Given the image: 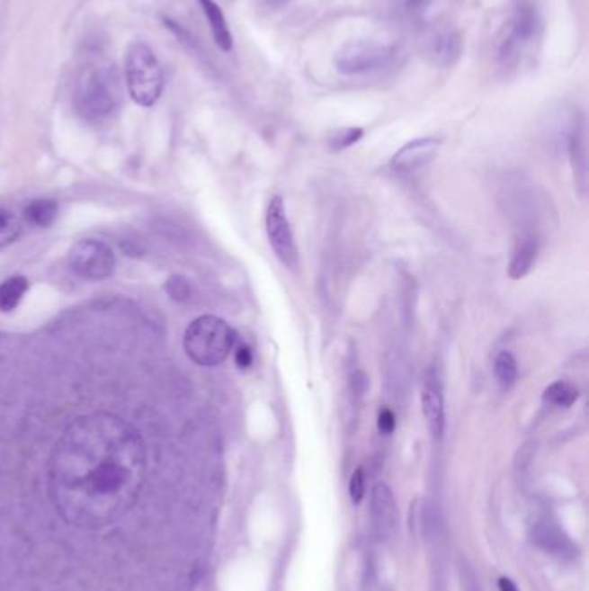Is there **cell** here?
<instances>
[{
    "instance_id": "cell-25",
    "label": "cell",
    "mask_w": 589,
    "mask_h": 591,
    "mask_svg": "<svg viewBox=\"0 0 589 591\" xmlns=\"http://www.w3.org/2000/svg\"><path fill=\"white\" fill-rule=\"evenodd\" d=\"M433 0H408L406 2V9L412 13V14H422L424 11H427V7L431 5Z\"/></svg>"
},
{
    "instance_id": "cell-15",
    "label": "cell",
    "mask_w": 589,
    "mask_h": 591,
    "mask_svg": "<svg viewBox=\"0 0 589 591\" xmlns=\"http://www.w3.org/2000/svg\"><path fill=\"white\" fill-rule=\"evenodd\" d=\"M28 291V281L24 277H11L0 284V311H11L20 305Z\"/></svg>"
},
{
    "instance_id": "cell-19",
    "label": "cell",
    "mask_w": 589,
    "mask_h": 591,
    "mask_svg": "<svg viewBox=\"0 0 589 591\" xmlns=\"http://www.w3.org/2000/svg\"><path fill=\"white\" fill-rule=\"evenodd\" d=\"M434 54H436L437 61L442 65L453 63L460 56L459 37L453 33L439 37L434 44Z\"/></svg>"
},
{
    "instance_id": "cell-20",
    "label": "cell",
    "mask_w": 589,
    "mask_h": 591,
    "mask_svg": "<svg viewBox=\"0 0 589 591\" xmlns=\"http://www.w3.org/2000/svg\"><path fill=\"white\" fill-rule=\"evenodd\" d=\"M166 292L168 296L174 300V301H178V303H183L191 298L192 294V287L189 284V281L182 275H174L166 281Z\"/></svg>"
},
{
    "instance_id": "cell-2",
    "label": "cell",
    "mask_w": 589,
    "mask_h": 591,
    "mask_svg": "<svg viewBox=\"0 0 589 591\" xmlns=\"http://www.w3.org/2000/svg\"><path fill=\"white\" fill-rule=\"evenodd\" d=\"M236 330L225 320L215 315H202L185 330L183 348L197 365L217 367L236 348Z\"/></svg>"
},
{
    "instance_id": "cell-13",
    "label": "cell",
    "mask_w": 589,
    "mask_h": 591,
    "mask_svg": "<svg viewBox=\"0 0 589 591\" xmlns=\"http://www.w3.org/2000/svg\"><path fill=\"white\" fill-rule=\"evenodd\" d=\"M579 398V390L567 381H557L549 384L543 393V401L557 408H570Z\"/></svg>"
},
{
    "instance_id": "cell-14",
    "label": "cell",
    "mask_w": 589,
    "mask_h": 591,
    "mask_svg": "<svg viewBox=\"0 0 589 591\" xmlns=\"http://www.w3.org/2000/svg\"><path fill=\"white\" fill-rule=\"evenodd\" d=\"M58 202L52 199H37L24 210V219L35 227H49L58 217Z\"/></svg>"
},
{
    "instance_id": "cell-12",
    "label": "cell",
    "mask_w": 589,
    "mask_h": 591,
    "mask_svg": "<svg viewBox=\"0 0 589 591\" xmlns=\"http://www.w3.org/2000/svg\"><path fill=\"white\" fill-rule=\"evenodd\" d=\"M199 4L202 7L206 20L210 22L215 44L219 45V50L230 52L234 47V39H232V31L228 28V22L225 20L221 7L215 0H199Z\"/></svg>"
},
{
    "instance_id": "cell-23",
    "label": "cell",
    "mask_w": 589,
    "mask_h": 591,
    "mask_svg": "<svg viewBox=\"0 0 589 591\" xmlns=\"http://www.w3.org/2000/svg\"><path fill=\"white\" fill-rule=\"evenodd\" d=\"M377 427L386 436L393 434L394 429H396V416L391 408H380L379 416H377Z\"/></svg>"
},
{
    "instance_id": "cell-4",
    "label": "cell",
    "mask_w": 589,
    "mask_h": 591,
    "mask_svg": "<svg viewBox=\"0 0 589 591\" xmlns=\"http://www.w3.org/2000/svg\"><path fill=\"white\" fill-rule=\"evenodd\" d=\"M71 270L85 281L110 279L116 266V256L106 242L84 239L69 251Z\"/></svg>"
},
{
    "instance_id": "cell-16",
    "label": "cell",
    "mask_w": 589,
    "mask_h": 591,
    "mask_svg": "<svg viewBox=\"0 0 589 591\" xmlns=\"http://www.w3.org/2000/svg\"><path fill=\"white\" fill-rule=\"evenodd\" d=\"M495 373H496V379L503 390H510L517 384L519 367H517V360L513 358V354L510 351L498 353V356L495 360Z\"/></svg>"
},
{
    "instance_id": "cell-22",
    "label": "cell",
    "mask_w": 589,
    "mask_h": 591,
    "mask_svg": "<svg viewBox=\"0 0 589 591\" xmlns=\"http://www.w3.org/2000/svg\"><path fill=\"white\" fill-rule=\"evenodd\" d=\"M350 497L351 502L354 505L360 504L365 497V470H363V467H358L351 476Z\"/></svg>"
},
{
    "instance_id": "cell-26",
    "label": "cell",
    "mask_w": 589,
    "mask_h": 591,
    "mask_svg": "<svg viewBox=\"0 0 589 591\" xmlns=\"http://www.w3.org/2000/svg\"><path fill=\"white\" fill-rule=\"evenodd\" d=\"M498 588H500V591H519V588L513 585V581L508 579V578H500Z\"/></svg>"
},
{
    "instance_id": "cell-8",
    "label": "cell",
    "mask_w": 589,
    "mask_h": 591,
    "mask_svg": "<svg viewBox=\"0 0 589 591\" xmlns=\"http://www.w3.org/2000/svg\"><path fill=\"white\" fill-rule=\"evenodd\" d=\"M538 28V13L531 2H521L515 11V18L512 22V35L503 45V59H512L517 56L521 45L529 42Z\"/></svg>"
},
{
    "instance_id": "cell-24",
    "label": "cell",
    "mask_w": 589,
    "mask_h": 591,
    "mask_svg": "<svg viewBox=\"0 0 589 591\" xmlns=\"http://www.w3.org/2000/svg\"><path fill=\"white\" fill-rule=\"evenodd\" d=\"M236 363L240 371H245L253 365V351L245 345H240L239 348L236 350Z\"/></svg>"
},
{
    "instance_id": "cell-3",
    "label": "cell",
    "mask_w": 589,
    "mask_h": 591,
    "mask_svg": "<svg viewBox=\"0 0 589 591\" xmlns=\"http://www.w3.org/2000/svg\"><path fill=\"white\" fill-rule=\"evenodd\" d=\"M127 87L133 103L153 108L165 88V75L153 49L146 42H131L125 58Z\"/></svg>"
},
{
    "instance_id": "cell-9",
    "label": "cell",
    "mask_w": 589,
    "mask_h": 591,
    "mask_svg": "<svg viewBox=\"0 0 589 591\" xmlns=\"http://www.w3.org/2000/svg\"><path fill=\"white\" fill-rule=\"evenodd\" d=\"M371 523L380 538H389L397 525V505L391 488L384 482L371 491Z\"/></svg>"
},
{
    "instance_id": "cell-6",
    "label": "cell",
    "mask_w": 589,
    "mask_h": 591,
    "mask_svg": "<svg viewBox=\"0 0 589 591\" xmlns=\"http://www.w3.org/2000/svg\"><path fill=\"white\" fill-rule=\"evenodd\" d=\"M389 59L391 50L388 47L358 40L343 45L334 58V65L343 75H361L384 67Z\"/></svg>"
},
{
    "instance_id": "cell-10",
    "label": "cell",
    "mask_w": 589,
    "mask_h": 591,
    "mask_svg": "<svg viewBox=\"0 0 589 591\" xmlns=\"http://www.w3.org/2000/svg\"><path fill=\"white\" fill-rule=\"evenodd\" d=\"M422 412L427 420L429 431L436 439L442 438L444 425H446V414H444V398L441 388L437 386L434 373L427 372L424 390H422Z\"/></svg>"
},
{
    "instance_id": "cell-27",
    "label": "cell",
    "mask_w": 589,
    "mask_h": 591,
    "mask_svg": "<svg viewBox=\"0 0 589 591\" xmlns=\"http://www.w3.org/2000/svg\"><path fill=\"white\" fill-rule=\"evenodd\" d=\"M264 2V5L268 7V9H272V11H277V9H282L284 5H287L289 4V0H263Z\"/></svg>"
},
{
    "instance_id": "cell-18",
    "label": "cell",
    "mask_w": 589,
    "mask_h": 591,
    "mask_svg": "<svg viewBox=\"0 0 589 591\" xmlns=\"http://www.w3.org/2000/svg\"><path fill=\"white\" fill-rule=\"evenodd\" d=\"M20 234H22L20 219L7 210H0V247L13 244L20 237Z\"/></svg>"
},
{
    "instance_id": "cell-17",
    "label": "cell",
    "mask_w": 589,
    "mask_h": 591,
    "mask_svg": "<svg viewBox=\"0 0 589 591\" xmlns=\"http://www.w3.org/2000/svg\"><path fill=\"white\" fill-rule=\"evenodd\" d=\"M534 536H536L534 540H536L541 547L549 550L551 553H564L567 548H572L567 538H566L557 527H553V525H538Z\"/></svg>"
},
{
    "instance_id": "cell-21",
    "label": "cell",
    "mask_w": 589,
    "mask_h": 591,
    "mask_svg": "<svg viewBox=\"0 0 589 591\" xmlns=\"http://www.w3.org/2000/svg\"><path fill=\"white\" fill-rule=\"evenodd\" d=\"M361 137H363V130L360 127L343 129L330 139V146H332V149L341 151V149H346V148H351L353 144H356Z\"/></svg>"
},
{
    "instance_id": "cell-11",
    "label": "cell",
    "mask_w": 589,
    "mask_h": 591,
    "mask_svg": "<svg viewBox=\"0 0 589 591\" xmlns=\"http://www.w3.org/2000/svg\"><path fill=\"white\" fill-rule=\"evenodd\" d=\"M538 258V242L532 236H521L512 251L508 263V275L512 281H521L531 273Z\"/></svg>"
},
{
    "instance_id": "cell-5",
    "label": "cell",
    "mask_w": 589,
    "mask_h": 591,
    "mask_svg": "<svg viewBox=\"0 0 589 591\" xmlns=\"http://www.w3.org/2000/svg\"><path fill=\"white\" fill-rule=\"evenodd\" d=\"M266 236L273 253L277 255L279 262L289 268L290 272H296L299 266V255L298 247L292 236V228L287 219L284 199L281 196H273L268 202L266 208Z\"/></svg>"
},
{
    "instance_id": "cell-7",
    "label": "cell",
    "mask_w": 589,
    "mask_h": 591,
    "mask_svg": "<svg viewBox=\"0 0 589 591\" xmlns=\"http://www.w3.org/2000/svg\"><path fill=\"white\" fill-rule=\"evenodd\" d=\"M441 140L434 137L416 139L405 144L391 159V166L397 174H414L427 166L439 151Z\"/></svg>"
},
{
    "instance_id": "cell-1",
    "label": "cell",
    "mask_w": 589,
    "mask_h": 591,
    "mask_svg": "<svg viewBox=\"0 0 589 591\" xmlns=\"http://www.w3.org/2000/svg\"><path fill=\"white\" fill-rule=\"evenodd\" d=\"M121 80L114 63L92 59L82 66L75 78L73 103L82 118L101 123L121 104Z\"/></svg>"
}]
</instances>
